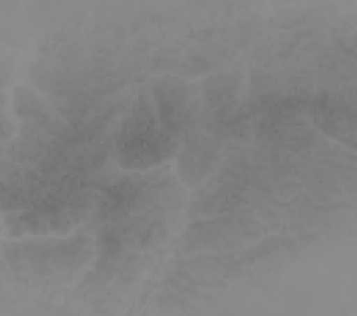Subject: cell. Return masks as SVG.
<instances>
[{
  "label": "cell",
  "mask_w": 357,
  "mask_h": 316,
  "mask_svg": "<svg viewBox=\"0 0 357 316\" xmlns=\"http://www.w3.org/2000/svg\"><path fill=\"white\" fill-rule=\"evenodd\" d=\"M165 139L154 125L152 113L139 109L133 119L127 122L121 134L119 151L121 159H130L133 163L155 162L162 159L165 152Z\"/></svg>",
  "instance_id": "cell-1"
}]
</instances>
